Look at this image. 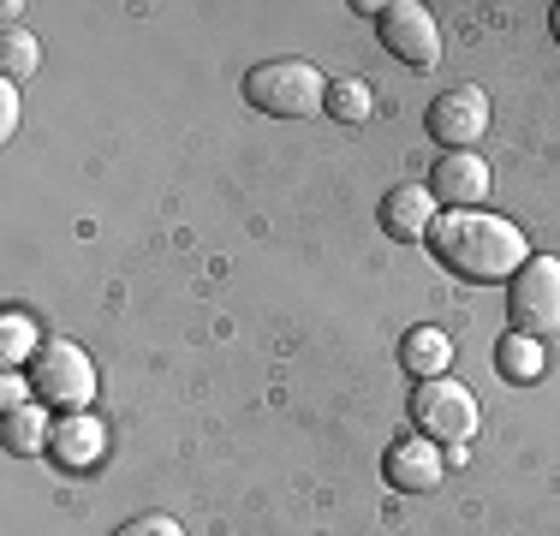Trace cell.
I'll list each match as a JSON object with an SVG mask.
<instances>
[{"instance_id": "obj_6", "label": "cell", "mask_w": 560, "mask_h": 536, "mask_svg": "<svg viewBox=\"0 0 560 536\" xmlns=\"http://www.w3.org/2000/svg\"><path fill=\"white\" fill-rule=\"evenodd\" d=\"M376 36L399 66H418V72L442 66V24H435V12L418 7V0H388V7L376 12Z\"/></svg>"}, {"instance_id": "obj_5", "label": "cell", "mask_w": 560, "mask_h": 536, "mask_svg": "<svg viewBox=\"0 0 560 536\" xmlns=\"http://www.w3.org/2000/svg\"><path fill=\"white\" fill-rule=\"evenodd\" d=\"M506 316L525 340H542V334H560V263L555 257H530L513 275V292H506Z\"/></svg>"}, {"instance_id": "obj_3", "label": "cell", "mask_w": 560, "mask_h": 536, "mask_svg": "<svg viewBox=\"0 0 560 536\" xmlns=\"http://www.w3.org/2000/svg\"><path fill=\"white\" fill-rule=\"evenodd\" d=\"M411 423H418V435L435 441V447H465V441L477 435V399H471V387L447 382V375L418 382V394H411Z\"/></svg>"}, {"instance_id": "obj_20", "label": "cell", "mask_w": 560, "mask_h": 536, "mask_svg": "<svg viewBox=\"0 0 560 536\" xmlns=\"http://www.w3.org/2000/svg\"><path fill=\"white\" fill-rule=\"evenodd\" d=\"M24 394H36V387H24L19 375H7V387H0V399H7V411H19V406H24Z\"/></svg>"}, {"instance_id": "obj_13", "label": "cell", "mask_w": 560, "mask_h": 536, "mask_svg": "<svg viewBox=\"0 0 560 536\" xmlns=\"http://www.w3.org/2000/svg\"><path fill=\"white\" fill-rule=\"evenodd\" d=\"M0 441H7V453L31 459V453H48L55 429H48V418L36 406H19V411H7V423H0Z\"/></svg>"}, {"instance_id": "obj_14", "label": "cell", "mask_w": 560, "mask_h": 536, "mask_svg": "<svg viewBox=\"0 0 560 536\" xmlns=\"http://www.w3.org/2000/svg\"><path fill=\"white\" fill-rule=\"evenodd\" d=\"M36 66H43V43H36L31 31H19V24H7V31H0V72H7V84L31 78Z\"/></svg>"}, {"instance_id": "obj_12", "label": "cell", "mask_w": 560, "mask_h": 536, "mask_svg": "<svg viewBox=\"0 0 560 536\" xmlns=\"http://www.w3.org/2000/svg\"><path fill=\"white\" fill-rule=\"evenodd\" d=\"M399 364H406L418 382H435L447 364H453V346L442 328H411L406 340H399Z\"/></svg>"}, {"instance_id": "obj_7", "label": "cell", "mask_w": 560, "mask_h": 536, "mask_svg": "<svg viewBox=\"0 0 560 536\" xmlns=\"http://www.w3.org/2000/svg\"><path fill=\"white\" fill-rule=\"evenodd\" d=\"M423 126H430V138L442 143V150H477V138L489 131V96L477 84H453L442 96L430 102V114H423Z\"/></svg>"}, {"instance_id": "obj_17", "label": "cell", "mask_w": 560, "mask_h": 536, "mask_svg": "<svg viewBox=\"0 0 560 536\" xmlns=\"http://www.w3.org/2000/svg\"><path fill=\"white\" fill-rule=\"evenodd\" d=\"M495 364H501V375H513V382H530V375L542 370V358H537V346H530L525 334H506Z\"/></svg>"}, {"instance_id": "obj_1", "label": "cell", "mask_w": 560, "mask_h": 536, "mask_svg": "<svg viewBox=\"0 0 560 536\" xmlns=\"http://www.w3.org/2000/svg\"><path fill=\"white\" fill-rule=\"evenodd\" d=\"M430 250L442 257V268L477 280V287H489V280H513L518 268L530 263L525 233H518L513 221H501V214H489V209H447V214H435Z\"/></svg>"}, {"instance_id": "obj_4", "label": "cell", "mask_w": 560, "mask_h": 536, "mask_svg": "<svg viewBox=\"0 0 560 536\" xmlns=\"http://www.w3.org/2000/svg\"><path fill=\"white\" fill-rule=\"evenodd\" d=\"M31 387L43 406H66V411H84L96 399V364L84 358V346L72 340H48L43 352L31 358Z\"/></svg>"}, {"instance_id": "obj_9", "label": "cell", "mask_w": 560, "mask_h": 536, "mask_svg": "<svg viewBox=\"0 0 560 536\" xmlns=\"http://www.w3.org/2000/svg\"><path fill=\"white\" fill-rule=\"evenodd\" d=\"M430 226H435L430 185H394V191L382 197V233H388V238L418 245V238H430Z\"/></svg>"}, {"instance_id": "obj_16", "label": "cell", "mask_w": 560, "mask_h": 536, "mask_svg": "<svg viewBox=\"0 0 560 536\" xmlns=\"http://www.w3.org/2000/svg\"><path fill=\"white\" fill-rule=\"evenodd\" d=\"M0 340H7V346H0V358H7V370L31 364V358L43 352V346H36V328H31V322H24L19 311H12L7 322H0Z\"/></svg>"}, {"instance_id": "obj_21", "label": "cell", "mask_w": 560, "mask_h": 536, "mask_svg": "<svg viewBox=\"0 0 560 536\" xmlns=\"http://www.w3.org/2000/svg\"><path fill=\"white\" fill-rule=\"evenodd\" d=\"M549 36H555V43H560V7L549 12Z\"/></svg>"}, {"instance_id": "obj_2", "label": "cell", "mask_w": 560, "mask_h": 536, "mask_svg": "<svg viewBox=\"0 0 560 536\" xmlns=\"http://www.w3.org/2000/svg\"><path fill=\"white\" fill-rule=\"evenodd\" d=\"M245 102L275 119H311L328 114V84L311 60H262L245 72Z\"/></svg>"}, {"instance_id": "obj_15", "label": "cell", "mask_w": 560, "mask_h": 536, "mask_svg": "<svg viewBox=\"0 0 560 536\" xmlns=\"http://www.w3.org/2000/svg\"><path fill=\"white\" fill-rule=\"evenodd\" d=\"M370 84H358V78H335L328 84V114L346 119V126H358V119H370Z\"/></svg>"}, {"instance_id": "obj_10", "label": "cell", "mask_w": 560, "mask_h": 536, "mask_svg": "<svg viewBox=\"0 0 560 536\" xmlns=\"http://www.w3.org/2000/svg\"><path fill=\"white\" fill-rule=\"evenodd\" d=\"M382 477H388V489L399 494H423L442 482V447L435 441H394L388 459H382Z\"/></svg>"}, {"instance_id": "obj_11", "label": "cell", "mask_w": 560, "mask_h": 536, "mask_svg": "<svg viewBox=\"0 0 560 536\" xmlns=\"http://www.w3.org/2000/svg\"><path fill=\"white\" fill-rule=\"evenodd\" d=\"M48 453H55L60 465H96L102 459V423L84 418V411H72L66 423H55V441H48Z\"/></svg>"}, {"instance_id": "obj_19", "label": "cell", "mask_w": 560, "mask_h": 536, "mask_svg": "<svg viewBox=\"0 0 560 536\" xmlns=\"http://www.w3.org/2000/svg\"><path fill=\"white\" fill-rule=\"evenodd\" d=\"M19 131V84H0V138Z\"/></svg>"}, {"instance_id": "obj_8", "label": "cell", "mask_w": 560, "mask_h": 536, "mask_svg": "<svg viewBox=\"0 0 560 536\" xmlns=\"http://www.w3.org/2000/svg\"><path fill=\"white\" fill-rule=\"evenodd\" d=\"M430 197L435 203H447V209H477L489 197V161L483 155H471V150H453V155H435V167H430Z\"/></svg>"}, {"instance_id": "obj_18", "label": "cell", "mask_w": 560, "mask_h": 536, "mask_svg": "<svg viewBox=\"0 0 560 536\" xmlns=\"http://www.w3.org/2000/svg\"><path fill=\"white\" fill-rule=\"evenodd\" d=\"M114 536H185V531H179V518L150 513V518H131V525H119Z\"/></svg>"}]
</instances>
